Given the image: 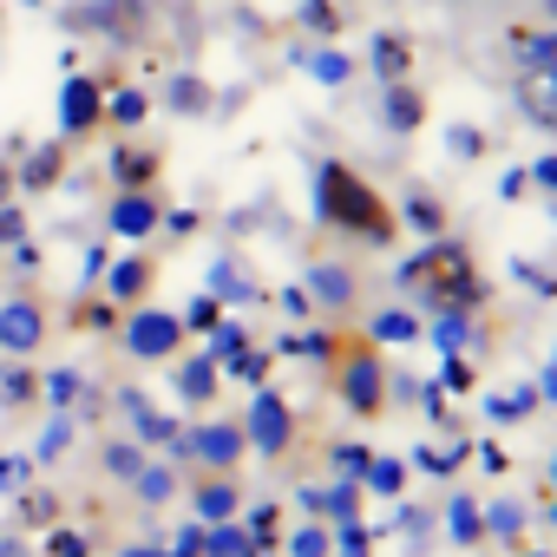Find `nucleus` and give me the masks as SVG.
Instances as JSON below:
<instances>
[{"label":"nucleus","mask_w":557,"mask_h":557,"mask_svg":"<svg viewBox=\"0 0 557 557\" xmlns=\"http://www.w3.org/2000/svg\"><path fill=\"white\" fill-rule=\"evenodd\" d=\"M400 289L407 296H420V302H433L440 315H472L479 302H485V283H479V262H472V249L466 243H453V236H433L407 269H400Z\"/></svg>","instance_id":"1"},{"label":"nucleus","mask_w":557,"mask_h":557,"mask_svg":"<svg viewBox=\"0 0 557 557\" xmlns=\"http://www.w3.org/2000/svg\"><path fill=\"white\" fill-rule=\"evenodd\" d=\"M315 210H322V223H335V230H348V236H361V243H394V230H400L394 203H387L361 171H348L342 158L322 164V177H315Z\"/></svg>","instance_id":"2"},{"label":"nucleus","mask_w":557,"mask_h":557,"mask_svg":"<svg viewBox=\"0 0 557 557\" xmlns=\"http://www.w3.org/2000/svg\"><path fill=\"white\" fill-rule=\"evenodd\" d=\"M236 426H243V446H256L262 459H283L289 440H296V413H289V400L275 387H256V400H249V413Z\"/></svg>","instance_id":"3"},{"label":"nucleus","mask_w":557,"mask_h":557,"mask_svg":"<svg viewBox=\"0 0 557 557\" xmlns=\"http://www.w3.org/2000/svg\"><path fill=\"white\" fill-rule=\"evenodd\" d=\"M342 400H348V413H361V420H381V407H387V368H381V355L374 348H342Z\"/></svg>","instance_id":"4"},{"label":"nucleus","mask_w":557,"mask_h":557,"mask_svg":"<svg viewBox=\"0 0 557 557\" xmlns=\"http://www.w3.org/2000/svg\"><path fill=\"white\" fill-rule=\"evenodd\" d=\"M171 446L190 453V459H203L210 472H236V459H243V426H236V420H210V426L177 433Z\"/></svg>","instance_id":"5"},{"label":"nucleus","mask_w":557,"mask_h":557,"mask_svg":"<svg viewBox=\"0 0 557 557\" xmlns=\"http://www.w3.org/2000/svg\"><path fill=\"white\" fill-rule=\"evenodd\" d=\"M125 348H132L138 361H171V355L184 348V322L164 315V309H138V315L125 322Z\"/></svg>","instance_id":"6"},{"label":"nucleus","mask_w":557,"mask_h":557,"mask_svg":"<svg viewBox=\"0 0 557 557\" xmlns=\"http://www.w3.org/2000/svg\"><path fill=\"white\" fill-rule=\"evenodd\" d=\"M99 119H106V86L73 73V79H66V92H60V132H66V138H86Z\"/></svg>","instance_id":"7"},{"label":"nucleus","mask_w":557,"mask_h":557,"mask_svg":"<svg viewBox=\"0 0 557 557\" xmlns=\"http://www.w3.org/2000/svg\"><path fill=\"white\" fill-rule=\"evenodd\" d=\"M145 0H99L92 14H73V27H106L119 47H138V34H145Z\"/></svg>","instance_id":"8"},{"label":"nucleus","mask_w":557,"mask_h":557,"mask_svg":"<svg viewBox=\"0 0 557 557\" xmlns=\"http://www.w3.org/2000/svg\"><path fill=\"white\" fill-rule=\"evenodd\" d=\"M40 335H47L40 309H27V302H8V309H0V348H8L14 361H27V355L40 348Z\"/></svg>","instance_id":"9"},{"label":"nucleus","mask_w":557,"mask_h":557,"mask_svg":"<svg viewBox=\"0 0 557 557\" xmlns=\"http://www.w3.org/2000/svg\"><path fill=\"white\" fill-rule=\"evenodd\" d=\"M158 223H164V210H158L151 190H119V203H112V230L119 236H151Z\"/></svg>","instance_id":"10"},{"label":"nucleus","mask_w":557,"mask_h":557,"mask_svg":"<svg viewBox=\"0 0 557 557\" xmlns=\"http://www.w3.org/2000/svg\"><path fill=\"white\" fill-rule=\"evenodd\" d=\"M151 275H158V262L151 256H125L119 269H112V309H145V296H151Z\"/></svg>","instance_id":"11"},{"label":"nucleus","mask_w":557,"mask_h":557,"mask_svg":"<svg viewBox=\"0 0 557 557\" xmlns=\"http://www.w3.org/2000/svg\"><path fill=\"white\" fill-rule=\"evenodd\" d=\"M190 511H197V524H236L243 498L230 479H210V485H190Z\"/></svg>","instance_id":"12"},{"label":"nucleus","mask_w":557,"mask_h":557,"mask_svg":"<svg viewBox=\"0 0 557 557\" xmlns=\"http://www.w3.org/2000/svg\"><path fill=\"white\" fill-rule=\"evenodd\" d=\"M518 99H524V119L531 125H557V73H524L518 79Z\"/></svg>","instance_id":"13"},{"label":"nucleus","mask_w":557,"mask_h":557,"mask_svg":"<svg viewBox=\"0 0 557 557\" xmlns=\"http://www.w3.org/2000/svg\"><path fill=\"white\" fill-rule=\"evenodd\" d=\"M112 177H119V190H151V177H158V151H145V145H119V151H112Z\"/></svg>","instance_id":"14"},{"label":"nucleus","mask_w":557,"mask_h":557,"mask_svg":"<svg viewBox=\"0 0 557 557\" xmlns=\"http://www.w3.org/2000/svg\"><path fill=\"white\" fill-rule=\"evenodd\" d=\"M60 177H66V145H40V151L14 171V184H21V190H53Z\"/></svg>","instance_id":"15"},{"label":"nucleus","mask_w":557,"mask_h":557,"mask_svg":"<svg viewBox=\"0 0 557 557\" xmlns=\"http://www.w3.org/2000/svg\"><path fill=\"white\" fill-rule=\"evenodd\" d=\"M40 400V374L27 368V361H0V407H34Z\"/></svg>","instance_id":"16"},{"label":"nucleus","mask_w":557,"mask_h":557,"mask_svg":"<svg viewBox=\"0 0 557 557\" xmlns=\"http://www.w3.org/2000/svg\"><path fill=\"white\" fill-rule=\"evenodd\" d=\"M374 73H381L387 86H400V79L413 73V40H407V34H381V40H374Z\"/></svg>","instance_id":"17"},{"label":"nucleus","mask_w":557,"mask_h":557,"mask_svg":"<svg viewBox=\"0 0 557 557\" xmlns=\"http://www.w3.org/2000/svg\"><path fill=\"white\" fill-rule=\"evenodd\" d=\"M309 296H322L329 309H348V302H355V275H348L342 262H315V275H309Z\"/></svg>","instance_id":"18"},{"label":"nucleus","mask_w":557,"mask_h":557,"mask_svg":"<svg viewBox=\"0 0 557 557\" xmlns=\"http://www.w3.org/2000/svg\"><path fill=\"white\" fill-rule=\"evenodd\" d=\"M511 47L524 60V73H557V40L550 34H531V27H511Z\"/></svg>","instance_id":"19"},{"label":"nucleus","mask_w":557,"mask_h":557,"mask_svg":"<svg viewBox=\"0 0 557 557\" xmlns=\"http://www.w3.org/2000/svg\"><path fill=\"white\" fill-rule=\"evenodd\" d=\"M394 132H420V119H426V99L400 79V86H387V112H381Z\"/></svg>","instance_id":"20"},{"label":"nucleus","mask_w":557,"mask_h":557,"mask_svg":"<svg viewBox=\"0 0 557 557\" xmlns=\"http://www.w3.org/2000/svg\"><path fill=\"white\" fill-rule=\"evenodd\" d=\"M177 394H184V400H197V407H203V400H210V394H216V355H197V361H190V368H177Z\"/></svg>","instance_id":"21"},{"label":"nucleus","mask_w":557,"mask_h":557,"mask_svg":"<svg viewBox=\"0 0 557 557\" xmlns=\"http://www.w3.org/2000/svg\"><path fill=\"white\" fill-rule=\"evenodd\" d=\"M394 216H407L426 243H433V236H446V210H440V197H426V190H420V197H407V210H394Z\"/></svg>","instance_id":"22"},{"label":"nucleus","mask_w":557,"mask_h":557,"mask_svg":"<svg viewBox=\"0 0 557 557\" xmlns=\"http://www.w3.org/2000/svg\"><path fill=\"white\" fill-rule=\"evenodd\" d=\"M145 112H151V99H145L138 86H119V92L106 99V119H112V125H145Z\"/></svg>","instance_id":"23"},{"label":"nucleus","mask_w":557,"mask_h":557,"mask_svg":"<svg viewBox=\"0 0 557 557\" xmlns=\"http://www.w3.org/2000/svg\"><path fill=\"white\" fill-rule=\"evenodd\" d=\"M171 112H184V119H190V112H210V86L190 79V73H177V79H171Z\"/></svg>","instance_id":"24"},{"label":"nucleus","mask_w":557,"mask_h":557,"mask_svg":"<svg viewBox=\"0 0 557 557\" xmlns=\"http://www.w3.org/2000/svg\"><path fill=\"white\" fill-rule=\"evenodd\" d=\"M236 531H243V544H275V531H283V505H256L249 524H236Z\"/></svg>","instance_id":"25"},{"label":"nucleus","mask_w":557,"mask_h":557,"mask_svg":"<svg viewBox=\"0 0 557 557\" xmlns=\"http://www.w3.org/2000/svg\"><path fill=\"white\" fill-rule=\"evenodd\" d=\"M230 374H236V381H249V387H262V381H269V355L243 342V348H230Z\"/></svg>","instance_id":"26"},{"label":"nucleus","mask_w":557,"mask_h":557,"mask_svg":"<svg viewBox=\"0 0 557 557\" xmlns=\"http://www.w3.org/2000/svg\"><path fill=\"white\" fill-rule=\"evenodd\" d=\"M132 485H138V498H145V505H164V498L177 492L171 466H138V479H132Z\"/></svg>","instance_id":"27"},{"label":"nucleus","mask_w":557,"mask_h":557,"mask_svg":"<svg viewBox=\"0 0 557 557\" xmlns=\"http://www.w3.org/2000/svg\"><path fill=\"white\" fill-rule=\"evenodd\" d=\"M446 524H453V537H459V544H479V537H485V518H479V505H472V498H453Z\"/></svg>","instance_id":"28"},{"label":"nucleus","mask_w":557,"mask_h":557,"mask_svg":"<svg viewBox=\"0 0 557 557\" xmlns=\"http://www.w3.org/2000/svg\"><path fill=\"white\" fill-rule=\"evenodd\" d=\"M132 413H138V433H145L151 446H171V440H177L171 413H158V407H145V400H132Z\"/></svg>","instance_id":"29"},{"label":"nucleus","mask_w":557,"mask_h":557,"mask_svg":"<svg viewBox=\"0 0 557 557\" xmlns=\"http://www.w3.org/2000/svg\"><path fill=\"white\" fill-rule=\"evenodd\" d=\"M21 518H27L34 531H53V524H60V498H53V492H27V498H21Z\"/></svg>","instance_id":"30"},{"label":"nucleus","mask_w":557,"mask_h":557,"mask_svg":"<svg viewBox=\"0 0 557 557\" xmlns=\"http://www.w3.org/2000/svg\"><path fill=\"white\" fill-rule=\"evenodd\" d=\"M302 27H315V34H342L348 14L335 8V0H302Z\"/></svg>","instance_id":"31"},{"label":"nucleus","mask_w":557,"mask_h":557,"mask_svg":"<svg viewBox=\"0 0 557 557\" xmlns=\"http://www.w3.org/2000/svg\"><path fill=\"white\" fill-rule=\"evenodd\" d=\"M177 322H184V329H197V335H210V329H223V302H216V296H197Z\"/></svg>","instance_id":"32"},{"label":"nucleus","mask_w":557,"mask_h":557,"mask_svg":"<svg viewBox=\"0 0 557 557\" xmlns=\"http://www.w3.org/2000/svg\"><path fill=\"white\" fill-rule=\"evenodd\" d=\"M420 335H426V329H420L413 315H400V309H387V315L374 322V342H420Z\"/></svg>","instance_id":"33"},{"label":"nucleus","mask_w":557,"mask_h":557,"mask_svg":"<svg viewBox=\"0 0 557 557\" xmlns=\"http://www.w3.org/2000/svg\"><path fill=\"white\" fill-rule=\"evenodd\" d=\"M315 505H329V511H335V524H355V511H361V485H355V479H342V485H335L329 498H315Z\"/></svg>","instance_id":"34"},{"label":"nucleus","mask_w":557,"mask_h":557,"mask_svg":"<svg viewBox=\"0 0 557 557\" xmlns=\"http://www.w3.org/2000/svg\"><path fill=\"white\" fill-rule=\"evenodd\" d=\"M368 485H374V492H387V498H394V492H400V485H407V466H400V459H368Z\"/></svg>","instance_id":"35"},{"label":"nucleus","mask_w":557,"mask_h":557,"mask_svg":"<svg viewBox=\"0 0 557 557\" xmlns=\"http://www.w3.org/2000/svg\"><path fill=\"white\" fill-rule=\"evenodd\" d=\"M236 550H243L236 524H203V557H236Z\"/></svg>","instance_id":"36"},{"label":"nucleus","mask_w":557,"mask_h":557,"mask_svg":"<svg viewBox=\"0 0 557 557\" xmlns=\"http://www.w3.org/2000/svg\"><path fill=\"white\" fill-rule=\"evenodd\" d=\"M73 329H99V335H106V329H119V309H112V302H79V309H73Z\"/></svg>","instance_id":"37"},{"label":"nucleus","mask_w":557,"mask_h":557,"mask_svg":"<svg viewBox=\"0 0 557 557\" xmlns=\"http://www.w3.org/2000/svg\"><path fill=\"white\" fill-rule=\"evenodd\" d=\"M466 335H472V329H466V315H459V309H453V315H440V322H433V342H440V348H446V355H459V348H466Z\"/></svg>","instance_id":"38"},{"label":"nucleus","mask_w":557,"mask_h":557,"mask_svg":"<svg viewBox=\"0 0 557 557\" xmlns=\"http://www.w3.org/2000/svg\"><path fill=\"white\" fill-rule=\"evenodd\" d=\"M479 374H472V361L466 355H446V368H440V394H466Z\"/></svg>","instance_id":"39"},{"label":"nucleus","mask_w":557,"mask_h":557,"mask_svg":"<svg viewBox=\"0 0 557 557\" xmlns=\"http://www.w3.org/2000/svg\"><path fill=\"white\" fill-rule=\"evenodd\" d=\"M92 550V537H79L73 524H53V537H47V557H86Z\"/></svg>","instance_id":"40"},{"label":"nucleus","mask_w":557,"mask_h":557,"mask_svg":"<svg viewBox=\"0 0 557 557\" xmlns=\"http://www.w3.org/2000/svg\"><path fill=\"white\" fill-rule=\"evenodd\" d=\"M479 518H485V531H492V537H518V524H524V511H518V505H492V511H479Z\"/></svg>","instance_id":"41"},{"label":"nucleus","mask_w":557,"mask_h":557,"mask_svg":"<svg viewBox=\"0 0 557 557\" xmlns=\"http://www.w3.org/2000/svg\"><path fill=\"white\" fill-rule=\"evenodd\" d=\"M309 73H315L322 86H348V60H342V53H315V60H309Z\"/></svg>","instance_id":"42"},{"label":"nucleus","mask_w":557,"mask_h":557,"mask_svg":"<svg viewBox=\"0 0 557 557\" xmlns=\"http://www.w3.org/2000/svg\"><path fill=\"white\" fill-rule=\"evenodd\" d=\"M289 557H329V531H315V524H302V531L289 537Z\"/></svg>","instance_id":"43"},{"label":"nucleus","mask_w":557,"mask_h":557,"mask_svg":"<svg viewBox=\"0 0 557 557\" xmlns=\"http://www.w3.org/2000/svg\"><path fill=\"white\" fill-rule=\"evenodd\" d=\"M368 544H374V537H368L361 524H342V537H329V550H342V557H368Z\"/></svg>","instance_id":"44"},{"label":"nucleus","mask_w":557,"mask_h":557,"mask_svg":"<svg viewBox=\"0 0 557 557\" xmlns=\"http://www.w3.org/2000/svg\"><path fill=\"white\" fill-rule=\"evenodd\" d=\"M413 466H426V472L453 479V466H459V446H453V453H433V446H420V453H413Z\"/></svg>","instance_id":"45"},{"label":"nucleus","mask_w":557,"mask_h":557,"mask_svg":"<svg viewBox=\"0 0 557 557\" xmlns=\"http://www.w3.org/2000/svg\"><path fill=\"white\" fill-rule=\"evenodd\" d=\"M106 466H112L119 479H138V466H145V459H138L132 446H106Z\"/></svg>","instance_id":"46"},{"label":"nucleus","mask_w":557,"mask_h":557,"mask_svg":"<svg viewBox=\"0 0 557 557\" xmlns=\"http://www.w3.org/2000/svg\"><path fill=\"white\" fill-rule=\"evenodd\" d=\"M34 479V459H0V485H8V492H21Z\"/></svg>","instance_id":"47"},{"label":"nucleus","mask_w":557,"mask_h":557,"mask_svg":"<svg viewBox=\"0 0 557 557\" xmlns=\"http://www.w3.org/2000/svg\"><path fill=\"white\" fill-rule=\"evenodd\" d=\"M531 407H537V394H531V387H518V394H511V400H498L492 413H498V420H518V413H531Z\"/></svg>","instance_id":"48"},{"label":"nucleus","mask_w":557,"mask_h":557,"mask_svg":"<svg viewBox=\"0 0 557 557\" xmlns=\"http://www.w3.org/2000/svg\"><path fill=\"white\" fill-rule=\"evenodd\" d=\"M171 557H203V524H184L177 544H171Z\"/></svg>","instance_id":"49"},{"label":"nucleus","mask_w":557,"mask_h":557,"mask_svg":"<svg viewBox=\"0 0 557 557\" xmlns=\"http://www.w3.org/2000/svg\"><path fill=\"white\" fill-rule=\"evenodd\" d=\"M21 236H27V216L8 203V210H0V243H21Z\"/></svg>","instance_id":"50"},{"label":"nucleus","mask_w":557,"mask_h":557,"mask_svg":"<svg viewBox=\"0 0 557 557\" xmlns=\"http://www.w3.org/2000/svg\"><path fill=\"white\" fill-rule=\"evenodd\" d=\"M453 151H466V158H479V151H485V138H479L472 125H453Z\"/></svg>","instance_id":"51"},{"label":"nucleus","mask_w":557,"mask_h":557,"mask_svg":"<svg viewBox=\"0 0 557 557\" xmlns=\"http://www.w3.org/2000/svg\"><path fill=\"white\" fill-rule=\"evenodd\" d=\"M40 394H53V400H73V394H79V374H53V381H40Z\"/></svg>","instance_id":"52"},{"label":"nucleus","mask_w":557,"mask_h":557,"mask_svg":"<svg viewBox=\"0 0 557 557\" xmlns=\"http://www.w3.org/2000/svg\"><path fill=\"white\" fill-rule=\"evenodd\" d=\"M66 433H73V420H53V426H47V440H40V459H53V453L66 446Z\"/></svg>","instance_id":"53"},{"label":"nucleus","mask_w":557,"mask_h":557,"mask_svg":"<svg viewBox=\"0 0 557 557\" xmlns=\"http://www.w3.org/2000/svg\"><path fill=\"white\" fill-rule=\"evenodd\" d=\"M283 309L302 322V315H315V296H309V289H289V296H283Z\"/></svg>","instance_id":"54"},{"label":"nucleus","mask_w":557,"mask_h":557,"mask_svg":"<svg viewBox=\"0 0 557 557\" xmlns=\"http://www.w3.org/2000/svg\"><path fill=\"white\" fill-rule=\"evenodd\" d=\"M531 184H544V190H550V184H557V158H537V164H531Z\"/></svg>","instance_id":"55"},{"label":"nucleus","mask_w":557,"mask_h":557,"mask_svg":"<svg viewBox=\"0 0 557 557\" xmlns=\"http://www.w3.org/2000/svg\"><path fill=\"white\" fill-rule=\"evenodd\" d=\"M368 459H374L368 446H348V453H342V466H348V472H368Z\"/></svg>","instance_id":"56"},{"label":"nucleus","mask_w":557,"mask_h":557,"mask_svg":"<svg viewBox=\"0 0 557 557\" xmlns=\"http://www.w3.org/2000/svg\"><path fill=\"white\" fill-rule=\"evenodd\" d=\"M0 557H34V544L27 537H8V544H0Z\"/></svg>","instance_id":"57"},{"label":"nucleus","mask_w":557,"mask_h":557,"mask_svg":"<svg viewBox=\"0 0 557 557\" xmlns=\"http://www.w3.org/2000/svg\"><path fill=\"white\" fill-rule=\"evenodd\" d=\"M8 203H14V171L0 164V210H8Z\"/></svg>","instance_id":"58"},{"label":"nucleus","mask_w":557,"mask_h":557,"mask_svg":"<svg viewBox=\"0 0 557 557\" xmlns=\"http://www.w3.org/2000/svg\"><path fill=\"white\" fill-rule=\"evenodd\" d=\"M236 557H275V550H269V544H243Z\"/></svg>","instance_id":"59"},{"label":"nucleus","mask_w":557,"mask_h":557,"mask_svg":"<svg viewBox=\"0 0 557 557\" xmlns=\"http://www.w3.org/2000/svg\"><path fill=\"white\" fill-rule=\"evenodd\" d=\"M125 557H171V550H125Z\"/></svg>","instance_id":"60"}]
</instances>
